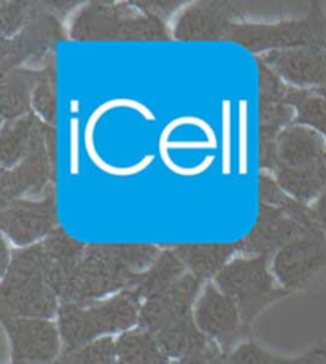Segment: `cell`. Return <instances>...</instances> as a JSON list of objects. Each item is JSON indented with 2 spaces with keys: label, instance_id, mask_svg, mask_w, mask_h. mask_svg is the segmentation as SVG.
I'll use <instances>...</instances> for the list:
<instances>
[{
  "label": "cell",
  "instance_id": "6da1fadb",
  "mask_svg": "<svg viewBox=\"0 0 326 364\" xmlns=\"http://www.w3.org/2000/svg\"><path fill=\"white\" fill-rule=\"evenodd\" d=\"M140 298L134 289H125L105 301L91 304L63 302L58 310L63 352H72L108 334L129 331L140 316Z\"/></svg>",
  "mask_w": 326,
  "mask_h": 364
},
{
  "label": "cell",
  "instance_id": "7a4b0ae2",
  "mask_svg": "<svg viewBox=\"0 0 326 364\" xmlns=\"http://www.w3.org/2000/svg\"><path fill=\"white\" fill-rule=\"evenodd\" d=\"M58 294L45 277L42 245L11 255L0 287L2 315L23 318H48L59 310Z\"/></svg>",
  "mask_w": 326,
  "mask_h": 364
},
{
  "label": "cell",
  "instance_id": "3957f363",
  "mask_svg": "<svg viewBox=\"0 0 326 364\" xmlns=\"http://www.w3.org/2000/svg\"><path fill=\"white\" fill-rule=\"evenodd\" d=\"M216 285L236 302L243 323L253 320L270 301L283 294L274 288L264 256L229 262L216 275Z\"/></svg>",
  "mask_w": 326,
  "mask_h": 364
},
{
  "label": "cell",
  "instance_id": "277c9868",
  "mask_svg": "<svg viewBox=\"0 0 326 364\" xmlns=\"http://www.w3.org/2000/svg\"><path fill=\"white\" fill-rule=\"evenodd\" d=\"M11 346L13 361L53 364L61 356V333L48 318H23L2 315Z\"/></svg>",
  "mask_w": 326,
  "mask_h": 364
},
{
  "label": "cell",
  "instance_id": "5b68a950",
  "mask_svg": "<svg viewBox=\"0 0 326 364\" xmlns=\"http://www.w3.org/2000/svg\"><path fill=\"white\" fill-rule=\"evenodd\" d=\"M201 288V279L185 274L169 288L161 289L144 301L140 309L139 325L152 334L191 314V306Z\"/></svg>",
  "mask_w": 326,
  "mask_h": 364
},
{
  "label": "cell",
  "instance_id": "8992f818",
  "mask_svg": "<svg viewBox=\"0 0 326 364\" xmlns=\"http://www.w3.org/2000/svg\"><path fill=\"white\" fill-rule=\"evenodd\" d=\"M274 269L282 285L287 288L303 287L315 275L326 271V244L301 240L285 247L277 255Z\"/></svg>",
  "mask_w": 326,
  "mask_h": 364
},
{
  "label": "cell",
  "instance_id": "52a82bcc",
  "mask_svg": "<svg viewBox=\"0 0 326 364\" xmlns=\"http://www.w3.org/2000/svg\"><path fill=\"white\" fill-rule=\"evenodd\" d=\"M194 321L204 334L220 342L234 337L243 323L236 302L214 285L204 289L194 310Z\"/></svg>",
  "mask_w": 326,
  "mask_h": 364
},
{
  "label": "cell",
  "instance_id": "ba28073f",
  "mask_svg": "<svg viewBox=\"0 0 326 364\" xmlns=\"http://www.w3.org/2000/svg\"><path fill=\"white\" fill-rule=\"evenodd\" d=\"M53 208L50 204L18 202L2 215L4 231L19 245L32 244L50 231L53 226Z\"/></svg>",
  "mask_w": 326,
  "mask_h": 364
},
{
  "label": "cell",
  "instance_id": "9c48e42d",
  "mask_svg": "<svg viewBox=\"0 0 326 364\" xmlns=\"http://www.w3.org/2000/svg\"><path fill=\"white\" fill-rule=\"evenodd\" d=\"M156 341L169 358L182 360L185 356L199 353L209 346L207 336L204 334L194 321V315L189 314L162 328L154 334Z\"/></svg>",
  "mask_w": 326,
  "mask_h": 364
},
{
  "label": "cell",
  "instance_id": "30bf717a",
  "mask_svg": "<svg viewBox=\"0 0 326 364\" xmlns=\"http://www.w3.org/2000/svg\"><path fill=\"white\" fill-rule=\"evenodd\" d=\"M117 353L121 364H171L154 334L144 328L121 334L117 339Z\"/></svg>",
  "mask_w": 326,
  "mask_h": 364
},
{
  "label": "cell",
  "instance_id": "8fae6325",
  "mask_svg": "<svg viewBox=\"0 0 326 364\" xmlns=\"http://www.w3.org/2000/svg\"><path fill=\"white\" fill-rule=\"evenodd\" d=\"M185 269V264H183L182 259L175 253H161L158 259L145 272L139 275L137 282H135L134 288L131 289H134L140 299H147L148 296L158 293L161 289L169 288L175 282H179L186 274Z\"/></svg>",
  "mask_w": 326,
  "mask_h": 364
},
{
  "label": "cell",
  "instance_id": "7c38bea8",
  "mask_svg": "<svg viewBox=\"0 0 326 364\" xmlns=\"http://www.w3.org/2000/svg\"><path fill=\"white\" fill-rule=\"evenodd\" d=\"M233 247L229 245H182L177 248L175 255L182 259L189 274L198 279H207L210 275H219L226 266Z\"/></svg>",
  "mask_w": 326,
  "mask_h": 364
},
{
  "label": "cell",
  "instance_id": "4fadbf2b",
  "mask_svg": "<svg viewBox=\"0 0 326 364\" xmlns=\"http://www.w3.org/2000/svg\"><path fill=\"white\" fill-rule=\"evenodd\" d=\"M40 136L32 118H24L11 127H5L2 139L4 166L15 164L19 158L29 153H38Z\"/></svg>",
  "mask_w": 326,
  "mask_h": 364
},
{
  "label": "cell",
  "instance_id": "5bb4252c",
  "mask_svg": "<svg viewBox=\"0 0 326 364\" xmlns=\"http://www.w3.org/2000/svg\"><path fill=\"white\" fill-rule=\"evenodd\" d=\"M117 341L102 337L72 352H63L53 364H117Z\"/></svg>",
  "mask_w": 326,
  "mask_h": 364
},
{
  "label": "cell",
  "instance_id": "9a60e30c",
  "mask_svg": "<svg viewBox=\"0 0 326 364\" xmlns=\"http://www.w3.org/2000/svg\"><path fill=\"white\" fill-rule=\"evenodd\" d=\"M4 117L13 118L21 114L27 107L26 85L18 77L4 80Z\"/></svg>",
  "mask_w": 326,
  "mask_h": 364
},
{
  "label": "cell",
  "instance_id": "2e32d148",
  "mask_svg": "<svg viewBox=\"0 0 326 364\" xmlns=\"http://www.w3.org/2000/svg\"><path fill=\"white\" fill-rule=\"evenodd\" d=\"M229 364H278V360L255 342H246L237 347L228 358Z\"/></svg>",
  "mask_w": 326,
  "mask_h": 364
},
{
  "label": "cell",
  "instance_id": "e0dca14e",
  "mask_svg": "<svg viewBox=\"0 0 326 364\" xmlns=\"http://www.w3.org/2000/svg\"><path fill=\"white\" fill-rule=\"evenodd\" d=\"M239 172H248V102L241 99L239 102Z\"/></svg>",
  "mask_w": 326,
  "mask_h": 364
},
{
  "label": "cell",
  "instance_id": "ac0fdd59",
  "mask_svg": "<svg viewBox=\"0 0 326 364\" xmlns=\"http://www.w3.org/2000/svg\"><path fill=\"white\" fill-rule=\"evenodd\" d=\"M223 173H231V104L228 100L223 102Z\"/></svg>",
  "mask_w": 326,
  "mask_h": 364
},
{
  "label": "cell",
  "instance_id": "d6986e66",
  "mask_svg": "<svg viewBox=\"0 0 326 364\" xmlns=\"http://www.w3.org/2000/svg\"><path fill=\"white\" fill-rule=\"evenodd\" d=\"M33 104H36V109L43 114L45 118L51 119L53 117V94H51V86L48 82H43L37 86L36 97H33Z\"/></svg>",
  "mask_w": 326,
  "mask_h": 364
},
{
  "label": "cell",
  "instance_id": "ffe728a7",
  "mask_svg": "<svg viewBox=\"0 0 326 364\" xmlns=\"http://www.w3.org/2000/svg\"><path fill=\"white\" fill-rule=\"evenodd\" d=\"M278 364H326V346H318L293 360H278Z\"/></svg>",
  "mask_w": 326,
  "mask_h": 364
},
{
  "label": "cell",
  "instance_id": "44dd1931",
  "mask_svg": "<svg viewBox=\"0 0 326 364\" xmlns=\"http://www.w3.org/2000/svg\"><path fill=\"white\" fill-rule=\"evenodd\" d=\"M206 364H229V361L215 343H209L206 350Z\"/></svg>",
  "mask_w": 326,
  "mask_h": 364
},
{
  "label": "cell",
  "instance_id": "7402d4cb",
  "mask_svg": "<svg viewBox=\"0 0 326 364\" xmlns=\"http://www.w3.org/2000/svg\"><path fill=\"white\" fill-rule=\"evenodd\" d=\"M322 217H323L325 225H326V196H325L323 200H322Z\"/></svg>",
  "mask_w": 326,
  "mask_h": 364
},
{
  "label": "cell",
  "instance_id": "603a6c76",
  "mask_svg": "<svg viewBox=\"0 0 326 364\" xmlns=\"http://www.w3.org/2000/svg\"><path fill=\"white\" fill-rule=\"evenodd\" d=\"M11 364H26V363H21V361H11Z\"/></svg>",
  "mask_w": 326,
  "mask_h": 364
},
{
  "label": "cell",
  "instance_id": "cb8c5ba5",
  "mask_svg": "<svg viewBox=\"0 0 326 364\" xmlns=\"http://www.w3.org/2000/svg\"><path fill=\"white\" fill-rule=\"evenodd\" d=\"M171 364H179V363H177V361H175V363H171Z\"/></svg>",
  "mask_w": 326,
  "mask_h": 364
},
{
  "label": "cell",
  "instance_id": "d4e9b609",
  "mask_svg": "<svg viewBox=\"0 0 326 364\" xmlns=\"http://www.w3.org/2000/svg\"><path fill=\"white\" fill-rule=\"evenodd\" d=\"M117 364H121V363H120V361H118V363H117Z\"/></svg>",
  "mask_w": 326,
  "mask_h": 364
}]
</instances>
